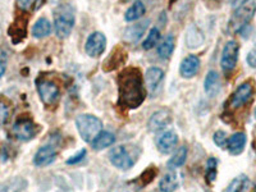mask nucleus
Listing matches in <instances>:
<instances>
[{
	"instance_id": "f257e3e1",
	"label": "nucleus",
	"mask_w": 256,
	"mask_h": 192,
	"mask_svg": "<svg viewBox=\"0 0 256 192\" xmlns=\"http://www.w3.org/2000/svg\"><path fill=\"white\" fill-rule=\"evenodd\" d=\"M145 81L138 68L128 67L118 76V104L126 109H137L146 99Z\"/></svg>"
},
{
	"instance_id": "f03ea898",
	"label": "nucleus",
	"mask_w": 256,
	"mask_h": 192,
	"mask_svg": "<svg viewBox=\"0 0 256 192\" xmlns=\"http://www.w3.org/2000/svg\"><path fill=\"white\" fill-rule=\"evenodd\" d=\"M54 31L59 38H66L70 35L76 24V12L70 4H59L54 9Z\"/></svg>"
},
{
	"instance_id": "7ed1b4c3",
	"label": "nucleus",
	"mask_w": 256,
	"mask_h": 192,
	"mask_svg": "<svg viewBox=\"0 0 256 192\" xmlns=\"http://www.w3.org/2000/svg\"><path fill=\"white\" fill-rule=\"evenodd\" d=\"M256 13L255 0H244L238 8L233 12L230 22H228V31L230 34H238L244 27L250 24Z\"/></svg>"
},
{
	"instance_id": "20e7f679",
	"label": "nucleus",
	"mask_w": 256,
	"mask_h": 192,
	"mask_svg": "<svg viewBox=\"0 0 256 192\" xmlns=\"http://www.w3.org/2000/svg\"><path fill=\"white\" fill-rule=\"evenodd\" d=\"M76 127L84 142H92L102 130V122L92 114H81L76 118Z\"/></svg>"
},
{
	"instance_id": "39448f33",
	"label": "nucleus",
	"mask_w": 256,
	"mask_h": 192,
	"mask_svg": "<svg viewBox=\"0 0 256 192\" xmlns=\"http://www.w3.org/2000/svg\"><path fill=\"white\" fill-rule=\"evenodd\" d=\"M36 88H38L41 102H44L46 106H54L60 99V88L54 81H50L46 78H38L36 81Z\"/></svg>"
},
{
	"instance_id": "423d86ee",
	"label": "nucleus",
	"mask_w": 256,
	"mask_h": 192,
	"mask_svg": "<svg viewBox=\"0 0 256 192\" xmlns=\"http://www.w3.org/2000/svg\"><path fill=\"white\" fill-rule=\"evenodd\" d=\"M12 134L17 140L26 142V141L35 138L36 134H38V126L31 118L20 116L13 124Z\"/></svg>"
},
{
	"instance_id": "0eeeda50",
	"label": "nucleus",
	"mask_w": 256,
	"mask_h": 192,
	"mask_svg": "<svg viewBox=\"0 0 256 192\" xmlns=\"http://www.w3.org/2000/svg\"><path fill=\"white\" fill-rule=\"evenodd\" d=\"M109 160L116 168L122 169V170H128L136 163L137 158H134L128 150L127 146L118 145L113 148L109 152Z\"/></svg>"
},
{
	"instance_id": "6e6552de",
	"label": "nucleus",
	"mask_w": 256,
	"mask_h": 192,
	"mask_svg": "<svg viewBox=\"0 0 256 192\" xmlns=\"http://www.w3.org/2000/svg\"><path fill=\"white\" fill-rule=\"evenodd\" d=\"M240 54V45L237 41L230 40L227 44L224 45L223 52H222L220 58V66L224 73H230L237 66V60H238Z\"/></svg>"
},
{
	"instance_id": "1a4fd4ad",
	"label": "nucleus",
	"mask_w": 256,
	"mask_h": 192,
	"mask_svg": "<svg viewBox=\"0 0 256 192\" xmlns=\"http://www.w3.org/2000/svg\"><path fill=\"white\" fill-rule=\"evenodd\" d=\"M106 48V38L102 32H92L86 40L84 52L90 58H99Z\"/></svg>"
},
{
	"instance_id": "9d476101",
	"label": "nucleus",
	"mask_w": 256,
	"mask_h": 192,
	"mask_svg": "<svg viewBox=\"0 0 256 192\" xmlns=\"http://www.w3.org/2000/svg\"><path fill=\"white\" fill-rule=\"evenodd\" d=\"M254 94V86L251 82H244L236 88V91L233 92L232 98H230V106L233 109L241 108L242 105H244L248 100L251 99V96Z\"/></svg>"
},
{
	"instance_id": "9b49d317",
	"label": "nucleus",
	"mask_w": 256,
	"mask_h": 192,
	"mask_svg": "<svg viewBox=\"0 0 256 192\" xmlns=\"http://www.w3.org/2000/svg\"><path fill=\"white\" fill-rule=\"evenodd\" d=\"M172 123V114L166 109H159L154 112L148 122V130L152 132H159Z\"/></svg>"
},
{
	"instance_id": "f8f14e48",
	"label": "nucleus",
	"mask_w": 256,
	"mask_h": 192,
	"mask_svg": "<svg viewBox=\"0 0 256 192\" xmlns=\"http://www.w3.org/2000/svg\"><path fill=\"white\" fill-rule=\"evenodd\" d=\"M164 80V70L159 67H150L146 70L144 81H145L146 90L150 94H155V91L160 88Z\"/></svg>"
},
{
	"instance_id": "ddd939ff",
	"label": "nucleus",
	"mask_w": 256,
	"mask_h": 192,
	"mask_svg": "<svg viewBox=\"0 0 256 192\" xmlns=\"http://www.w3.org/2000/svg\"><path fill=\"white\" fill-rule=\"evenodd\" d=\"M56 156V148L52 145H45L41 146L36 152L35 156H34V164L36 166H46L52 164Z\"/></svg>"
},
{
	"instance_id": "4468645a",
	"label": "nucleus",
	"mask_w": 256,
	"mask_h": 192,
	"mask_svg": "<svg viewBox=\"0 0 256 192\" xmlns=\"http://www.w3.org/2000/svg\"><path fill=\"white\" fill-rule=\"evenodd\" d=\"M200 58L198 56H188L180 62V74L184 78H192L198 74L200 70Z\"/></svg>"
},
{
	"instance_id": "2eb2a0df",
	"label": "nucleus",
	"mask_w": 256,
	"mask_h": 192,
	"mask_svg": "<svg viewBox=\"0 0 256 192\" xmlns=\"http://www.w3.org/2000/svg\"><path fill=\"white\" fill-rule=\"evenodd\" d=\"M178 144V134L174 131H166L160 134L156 140L158 150L162 154H169Z\"/></svg>"
},
{
	"instance_id": "dca6fc26",
	"label": "nucleus",
	"mask_w": 256,
	"mask_h": 192,
	"mask_svg": "<svg viewBox=\"0 0 256 192\" xmlns=\"http://www.w3.org/2000/svg\"><path fill=\"white\" fill-rule=\"evenodd\" d=\"M205 92L209 98H216L222 90L220 76L216 70H209L204 81Z\"/></svg>"
},
{
	"instance_id": "f3484780",
	"label": "nucleus",
	"mask_w": 256,
	"mask_h": 192,
	"mask_svg": "<svg viewBox=\"0 0 256 192\" xmlns=\"http://www.w3.org/2000/svg\"><path fill=\"white\" fill-rule=\"evenodd\" d=\"M148 27V20H142V22L134 24V26H130L124 31V40L127 41L128 44H136L137 41L142 38Z\"/></svg>"
},
{
	"instance_id": "a211bd4d",
	"label": "nucleus",
	"mask_w": 256,
	"mask_h": 192,
	"mask_svg": "<svg viewBox=\"0 0 256 192\" xmlns=\"http://www.w3.org/2000/svg\"><path fill=\"white\" fill-rule=\"evenodd\" d=\"M26 30H27V18L20 17L17 18L12 24V26L9 27V36L12 38L13 44H18L20 41L24 40L26 36Z\"/></svg>"
},
{
	"instance_id": "6ab92c4d",
	"label": "nucleus",
	"mask_w": 256,
	"mask_h": 192,
	"mask_svg": "<svg viewBox=\"0 0 256 192\" xmlns=\"http://www.w3.org/2000/svg\"><path fill=\"white\" fill-rule=\"evenodd\" d=\"M246 134L244 132H237V134H232V136L228 138L227 142V148L230 154L232 155H240L244 150V146H246Z\"/></svg>"
},
{
	"instance_id": "aec40b11",
	"label": "nucleus",
	"mask_w": 256,
	"mask_h": 192,
	"mask_svg": "<svg viewBox=\"0 0 256 192\" xmlns=\"http://www.w3.org/2000/svg\"><path fill=\"white\" fill-rule=\"evenodd\" d=\"M52 32V24L50 20L45 17L38 18L32 27V36L35 38H48Z\"/></svg>"
},
{
	"instance_id": "412c9836",
	"label": "nucleus",
	"mask_w": 256,
	"mask_h": 192,
	"mask_svg": "<svg viewBox=\"0 0 256 192\" xmlns=\"http://www.w3.org/2000/svg\"><path fill=\"white\" fill-rule=\"evenodd\" d=\"M180 186V178L176 172H169L159 182L160 192H174Z\"/></svg>"
},
{
	"instance_id": "4be33fe9",
	"label": "nucleus",
	"mask_w": 256,
	"mask_h": 192,
	"mask_svg": "<svg viewBox=\"0 0 256 192\" xmlns=\"http://www.w3.org/2000/svg\"><path fill=\"white\" fill-rule=\"evenodd\" d=\"M127 60V52H123L122 49H116L109 56L108 60L104 62V70H113L116 67H120Z\"/></svg>"
},
{
	"instance_id": "5701e85b",
	"label": "nucleus",
	"mask_w": 256,
	"mask_h": 192,
	"mask_svg": "<svg viewBox=\"0 0 256 192\" xmlns=\"http://www.w3.org/2000/svg\"><path fill=\"white\" fill-rule=\"evenodd\" d=\"M145 13V4H144L141 0H136V2L127 9V12H126L124 14V20H127V22H134V20H138L141 17H144Z\"/></svg>"
},
{
	"instance_id": "b1692460",
	"label": "nucleus",
	"mask_w": 256,
	"mask_h": 192,
	"mask_svg": "<svg viewBox=\"0 0 256 192\" xmlns=\"http://www.w3.org/2000/svg\"><path fill=\"white\" fill-rule=\"evenodd\" d=\"M114 142H116V136L113 134H110V132H100L91 144H92L94 150L100 152V150H104L105 148L112 146Z\"/></svg>"
},
{
	"instance_id": "393cba45",
	"label": "nucleus",
	"mask_w": 256,
	"mask_h": 192,
	"mask_svg": "<svg viewBox=\"0 0 256 192\" xmlns=\"http://www.w3.org/2000/svg\"><path fill=\"white\" fill-rule=\"evenodd\" d=\"M174 45L176 41L172 35H168L166 38H164L163 40L160 41V44L158 45V56H159V58L168 59L173 54Z\"/></svg>"
},
{
	"instance_id": "a878e982",
	"label": "nucleus",
	"mask_w": 256,
	"mask_h": 192,
	"mask_svg": "<svg viewBox=\"0 0 256 192\" xmlns=\"http://www.w3.org/2000/svg\"><path fill=\"white\" fill-rule=\"evenodd\" d=\"M27 187V180L24 178H12L0 184V192H22Z\"/></svg>"
},
{
	"instance_id": "bb28decb",
	"label": "nucleus",
	"mask_w": 256,
	"mask_h": 192,
	"mask_svg": "<svg viewBox=\"0 0 256 192\" xmlns=\"http://www.w3.org/2000/svg\"><path fill=\"white\" fill-rule=\"evenodd\" d=\"M204 42V36L201 34V31L198 28H196L195 26H191L187 30L186 34V44L187 46L191 48V49H195L202 45Z\"/></svg>"
},
{
	"instance_id": "cd10ccee",
	"label": "nucleus",
	"mask_w": 256,
	"mask_h": 192,
	"mask_svg": "<svg viewBox=\"0 0 256 192\" xmlns=\"http://www.w3.org/2000/svg\"><path fill=\"white\" fill-rule=\"evenodd\" d=\"M187 148L186 146H180V148H177V152L172 155V158L168 160V163H166V166L169 169H177L180 166H184L186 163L187 159Z\"/></svg>"
},
{
	"instance_id": "c85d7f7f",
	"label": "nucleus",
	"mask_w": 256,
	"mask_h": 192,
	"mask_svg": "<svg viewBox=\"0 0 256 192\" xmlns=\"http://www.w3.org/2000/svg\"><path fill=\"white\" fill-rule=\"evenodd\" d=\"M248 184H250V180L248 178V176L241 174L238 177H236L234 180L228 184L226 192H246Z\"/></svg>"
},
{
	"instance_id": "c756f323",
	"label": "nucleus",
	"mask_w": 256,
	"mask_h": 192,
	"mask_svg": "<svg viewBox=\"0 0 256 192\" xmlns=\"http://www.w3.org/2000/svg\"><path fill=\"white\" fill-rule=\"evenodd\" d=\"M159 40H160V30L158 28V27H152V28L148 31L145 41L142 42V48L145 50L152 49L154 46H156L158 41Z\"/></svg>"
},
{
	"instance_id": "7c9ffc66",
	"label": "nucleus",
	"mask_w": 256,
	"mask_h": 192,
	"mask_svg": "<svg viewBox=\"0 0 256 192\" xmlns=\"http://www.w3.org/2000/svg\"><path fill=\"white\" fill-rule=\"evenodd\" d=\"M218 173V162L216 158H209L206 162V180L209 182H214Z\"/></svg>"
},
{
	"instance_id": "2f4dec72",
	"label": "nucleus",
	"mask_w": 256,
	"mask_h": 192,
	"mask_svg": "<svg viewBox=\"0 0 256 192\" xmlns=\"http://www.w3.org/2000/svg\"><path fill=\"white\" fill-rule=\"evenodd\" d=\"M17 6L22 10H28L31 8L38 9L41 6V0H17Z\"/></svg>"
},
{
	"instance_id": "473e14b6",
	"label": "nucleus",
	"mask_w": 256,
	"mask_h": 192,
	"mask_svg": "<svg viewBox=\"0 0 256 192\" xmlns=\"http://www.w3.org/2000/svg\"><path fill=\"white\" fill-rule=\"evenodd\" d=\"M212 140L216 142V145H218L219 148H227V142H228V137L227 134L224 131H218L214 134V137H212Z\"/></svg>"
},
{
	"instance_id": "72a5a7b5",
	"label": "nucleus",
	"mask_w": 256,
	"mask_h": 192,
	"mask_svg": "<svg viewBox=\"0 0 256 192\" xmlns=\"http://www.w3.org/2000/svg\"><path fill=\"white\" fill-rule=\"evenodd\" d=\"M6 66H8V54L6 50L0 49V78L6 74Z\"/></svg>"
},
{
	"instance_id": "f704fd0d",
	"label": "nucleus",
	"mask_w": 256,
	"mask_h": 192,
	"mask_svg": "<svg viewBox=\"0 0 256 192\" xmlns=\"http://www.w3.org/2000/svg\"><path fill=\"white\" fill-rule=\"evenodd\" d=\"M86 154H88L86 148H82V150H80L78 152V154L73 155V156H70V159L67 160V164H70V166H73V164H78L80 162H82V160L84 159Z\"/></svg>"
},
{
	"instance_id": "c9c22d12",
	"label": "nucleus",
	"mask_w": 256,
	"mask_h": 192,
	"mask_svg": "<svg viewBox=\"0 0 256 192\" xmlns=\"http://www.w3.org/2000/svg\"><path fill=\"white\" fill-rule=\"evenodd\" d=\"M8 116H9V109L4 102H0V127L4 126V123L6 122L8 120Z\"/></svg>"
},
{
	"instance_id": "e433bc0d",
	"label": "nucleus",
	"mask_w": 256,
	"mask_h": 192,
	"mask_svg": "<svg viewBox=\"0 0 256 192\" xmlns=\"http://www.w3.org/2000/svg\"><path fill=\"white\" fill-rule=\"evenodd\" d=\"M248 63L250 64L251 67L256 68V50H252V52H248Z\"/></svg>"
},
{
	"instance_id": "4c0bfd02",
	"label": "nucleus",
	"mask_w": 256,
	"mask_h": 192,
	"mask_svg": "<svg viewBox=\"0 0 256 192\" xmlns=\"http://www.w3.org/2000/svg\"><path fill=\"white\" fill-rule=\"evenodd\" d=\"M50 2H52V3H58V2H62V0H50Z\"/></svg>"
},
{
	"instance_id": "58836bf2",
	"label": "nucleus",
	"mask_w": 256,
	"mask_h": 192,
	"mask_svg": "<svg viewBox=\"0 0 256 192\" xmlns=\"http://www.w3.org/2000/svg\"><path fill=\"white\" fill-rule=\"evenodd\" d=\"M252 192H256V186H255V188H254V191Z\"/></svg>"
},
{
	"instance_id": "ea45409f",
	"label": "nucleus",
	"mask_w": 256,
	"mask_h": 192,
	"mask_svg": "<svg viewBox=\"0 0 256 192\" xmlns=\"http://www.w3.org/2000/svg\"><path fill=\"white\" fill-rule=\"evenodd\" d=\"M255 118H256V108H255Z\"/></svg>"
}]
</instances>
